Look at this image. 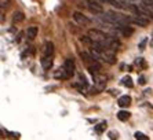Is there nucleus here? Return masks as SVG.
<instances>
[{
    "label": "nucleus",
    "instance_id": "15",
    "mask_svg": "<svg viewBox=\"0 0 153 140\" xmlns=\"http://www.w3.org/2000/svg\"><path fill=\"white\" fill-rule=\"evenodd\" d=\"M25 19V15L22 11H15L14 14H13V24H19Z\"/></svg>",
    "mask_w": 153,
    "mask_h": 140
},
{
    "label": "nucleus",
    "instance_id": "16",
    "mask_svg": "<svg viewBox=\"0 0 153 140\" xmlns=\"http://www.w3.org/2000/svg\"><path fill=\"white\" fill-rule=\"evenodd\" d=\"M102 4H109L112 7H116V8H123V4L117 0H100Z\"/></svg>",
    "mask_w": 153,
    "mask_h": 140
},
{
    "label": "nucleus",
    "instance_id": "23",
    "mask_svg": "<svg viewBox=\"0 0 153 140\" xmlns=\"http://www.w3.org/2000/svg\"><path fill=\"white\" fill-rule=\"evenodd\" d=\"M145 83H146L145 77H143V76H141V77H139V84H141V85H145Z\"/></svg>",
    "mask_w": 153,
    "mask_h": 140
},
{
    "label": "nucleus",
    "instance_id": "20",
    "mask_svg": "<svg viewBox=\"0 0 153 140\" xmlns=\"http://www.w3.org/2000/svg\"><path fill=\"white\" fill-rule=\"evenodd\" d=\"M134 137L138 140H149V137L146 136V135H143L142 132H135L134 133Z\"/></svg>",
    "mask_w": 153,
    "mask_h": 140
},
{
    "label": "nucleus",
    "instance_id": "13",
    "mask_svg": "<svg viewBox=\"0 0 153 140\" xmlns=\"http://www.w3.org/2000/svg\"><path fill=\"white\" fill-rule=\"evenodd\" d=\"M37 32H39L37 26H29V28L26 29V37H28L29 40H33L36 36H37Z\"/></svg>",
    "mask_w": 153,
    "mask_h": 140
},
{
    "label": "nucleus",
    "instance_id": "3",
    "mask_svg": "<svg viewBox=\"0 0 153 140\" xmlns=\"http://www.w3.org/2000/svg\"><path fill=\"white\" fill-rule=\"evenodd\" d=\"M94 77V94H98V92H101L102 89H105V87H106V76H103V74H101L100 71L98 73H94L93 74Z\"/></svg>",
    "mask_w": 153,
    "mask_h": 140
},
{
    "label": "nucleus",
    "instance_id": "25",
    "mask_svg": "<svg viewBox=\"0 0 153 140\" xmlns=\"http://www.w3.org/2000/svg\"><path fill=\"white\" fill-rule=\"evenodd\" d=\"M130 1H135V0H130Z\"/></svg>",
    "mask_w": 153,
    "mask_h": 140
},
{
    "label": "nucleus",
    "instance_id": "18",
    "mask_svg": "<svg viewBox=\"0 0 153 140\" xmlns=\"http://www.w3.org/2000/svg\"><path fill=\"white\" fill-rule=\"evenodd\" d=\"M121 84L124 85V87L127 88H132L134 87V84H132V80L130 76H126V77H123V80H121Z\"/></svg>",
    "mask_w": 153,
    "mask_h": 140
},
{
    "label": "nucleus",
    "instance_id": "8",
    "mask_svg": "<svg viewBox=\"0 0 153 140\" xmlns=\"http://www.w3.org/2000/svg\"><path fill=\"white\" fill-rule=\"evenodd\" d=\"M54 77L57 78V80H68V78H71V77H69V74H68V71L65 70L64 66L59 67L58 70H55V73H54Z\"/></svg>",
    "mask_w": 153,
    "mask_h": 140
},
{
    "label": "nucleus",
    "instance_id": "7",
    "mask_svg": "<svg viewBox=\"0 0 153 140\" xmlns=\"http://www.w3.org/2000/svg\"><path fill=\"white\" fill-rule=\"evenodd\" d=\"M64 67L65 70L68 71L69 77H72L73 74H75V60L72 59V58H68V59L64 62Z\"/></svg>",
    "mask_w": 153,
    "mask_h": 140
},
{
    "label": "nucleus",
    "instance_id": "9",
    "mask_svg": "<svg viewBox=\"0 0 153 140\" xmlns=\"http://www.w3.org/2000/svg\"><path fill=\"white\" fill-rule=\"evenodd\" d=\"M76 87L80 89V91H83V89H87V87H88V83H87V80H85V77L83 76L82 73H79V80L77 83H76Z\"/></svg>",
    "mask_w": 153,
    "mask_h": 140
},
{
    "label": "nucleus",
    "instance_id": "19",
    "mask_svg": "<svg viewBox=\"0 0 153 140\" xmlns=\"http://www.w3.org/2000/svg\"><path fill=\"white\" fill-rule=\"evenodd\" d=\"M105 129H106V122H105V121H102L101 124H98V125L95 126V132L97 133H103Z\"/></svg>",
    "mask_w": 153,
    "mask_h": 140
},
{
    "label": "nucleus",
    "instance_id": "22",
    "mask_svg": "<svg viewBox=\"0 0 153 140\" xmlns=\"http://www.w3.org/2000/svg\"><path fill=\"white\" fill-rule=\"evenodd\" d=\"M109 137L111 139H117V132H109Z\"/></svg>",
    "mask_w": 153,
    "mask_h": 140
},
{
    "label": "nucleus",
    "instance_id": "21",
    "mask_svg": "<svg viewBox=\"0 0 153 140\" xmlns=\"http://www.w3.org/2000/svg\"><path fill=\"white\" fill-rule=\"evenodd\" d=\"M146 41H148V39H143L142 41L139 43V49H141V51H143V49H145V46H146Z\"/></svg>",
    "mask_w": 153,
    "mask_h": 140
},
{
    "label": "nucleus",
    "instance_id": "2",
    "mask_svg": "<svg viewBox=\"0 0 153 140\" xmlns=\"http://www.w3.org/2000/svg\"><path fill=\"white\" fill-rule=\"evenodd\" d=\"M80 56H82L83 62L85 63V66H87V69L90 70V73H91V74L98 73V71L101 70L100 62H98V59H97V58H95V56H94L91 52H87V51H82V52H80Z\"/></svg>",
    "mask_w": 153,
    "mask_h": 140
},
{
    "label": "nucleus",
    "instance_id": "14",
    "mask_svg": "<svg viewBox=\"0 0 153 140\" xmlns=\"http://www.w3.org/2000/svg\"><path fill=\"white\" fill-rule=\"evenodd\" d=\"M119 33H121L123 36L128 37V36H131L132 33H134V29H132L131 26H128V25H124V26H120V28H119Z\"/></svg>",
    "mask_w": 153,
    "mask_h": 140
},
{
    "label": "nucleus",
    "instance_id": "6",
    "mask_svg": "<svg viewBox=\"0 0 153 140\" xmlns=\"http://www.w3.org/2000/svg\"><path fill=\"white\" fill-rule=\"evenodd\" d=\"M130 21H131V24H135L138 26H142V28L149 25V19L146 17H143V15H137L135 18H130Z\"/></svg>",
    "mask_w": 153,
    "mask_h": 140
},
{
    "label": "nucleus",
    "instance_id": "5",
    "mask_svg": "<svg viewBox=\"0 0 153 140\" xmlns=\"http://www.w3.org/2000/svg\"><path fill=\"white\" fill-rule=\"evenodd\" d=\"M73 19H75L80 26H88V25L91 24V19H88L85 15H83L82 13H79V11H75V13H73Z\"/></svg>",
    "mask_w": 153,
    "mask_h": 140
},
{
    "label": "nucleus",
    "instance_id": "10",
    "mask_svg": "<svg viewBox=\"0 0 153 140\" xmlns=\"http://www.w3.org/2000/svg\"><path fill=\"white\" fill-rule=\"evenodd\" d=\"M43 55L46 56H53V52H54V44L51 41H47L44 43V46H43Z\"/></svg>",
    "mask_w": 153,
    "mask_h": 140
},
{
    "label": "nucleus",
    "instance_id": "24",
    "mask_svg": "<svg viewBox=\"0 0 153 140\" xmlns=\"http://www.w3.org/2000/svg\"><path fill=\"white\" fill-rule=\"evenodd\" d=\"M150 46H152V47H153V39H152V41H150Z\"/></svg>",
    "mask_w": 153,
    "mask_h": 140
},
{
    "label": "nucleus",
    "instance_id": "12",
    "mask_svg": "<svg viewBox=\"0 0 153 140\" xmlns=\"http://www.w3.org/2000/svg\"><path fill=\"white\" fill-rule=\"evenodd\" d=\"M117 105L120 106V107H128V106L131 105V96H128V95L120 96L117 100Z\"/></svg>",
    "mask_w": 153,
    "mask_h": 140
},
{
    "label": "nucleus",
    "instance_id": "17",
    "mask_svg": "<svg viewBox=\"0 0 153 140\" xmlns=\"http://www.w3.org/2000/svg\"><path fill=\"white\" fill-rule=\"evenodd\" d=\"M130 116H131V113L126 111V110H120V111L117 113V118L120 119V121H127V119L130 118Z\"/></svg>",
    "mask_w": 153,
    "mask_h": 140
},
{
    "label": "nucleus",
    "instance_id": "11",
    "mask_svg": "<svg viewBox=\"0 0 153 140\" xmlns=\"http://www.w3.org/2000/svg\"><path fill=\"white\" fill-rule=\"evenodd\" d=\"M40 63H42V66H43V69L44 70H50L51 67H53V58H51V56L43 55Z\"/></svg>",
    "mask_w": 153,
    "mask_h": 140
},
{
    "label": "nucleus",
    "instance_id": "4",
    "mask_svg": "<svg viewBox=\"0 0 153 140\" xmlns=\"http://www.w3.org/2000/svg\"><path fill=\"white\" fill-rule=\"evenodd\" d=\"M83 3L94 14H102V13H105L102 8V3H101L100 0H83Z\"/></svg>",
    "mask_w": 153,
    "mask_h": 140
},
{
    "label": "nucleus",
    "instance_id": "1",
    "mask_svg": "<svg viewBox=\"0 0 153 140\" xmlns=\"http://www.w3.org/2000/svg\"><path fill=\"white\" fill-rule=\"evenodd\" d=\"M91 48H90V52L95 56L97 59H101L103 62L109 63V65H114L116 63V54H114L113 49L108 48L106 46H103L98 41H93L91 44Z\"/></svg>",
    "mask_w": 153,
    "mask_h": 140
}]
</instances>
